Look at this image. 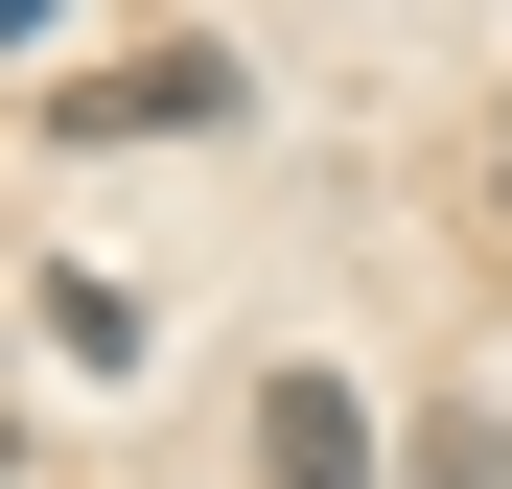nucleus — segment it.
<instances>
[{
  "label": "nucleus",
  "instance_id": "obj_1",
  "mask_svg": "<svg viewBox=\"0 0 512 489\" xmlns=\"http://www.w3.org/2000/svg\"><path fill=\"white\" fill-rule=\"evenodd\" d=\"M256 489H373V396L350 373H256Z\"/></svg>",
  "mask_w": 512,
  "mask_h": 489
},
{
  "label": "nucleus",
  "instance_id": "obj_2",
  "mask_svg": "<svg viewBox=\"0 0 512 489\" xmlns=\"http://www.w3.org/2000/svg\"><path fill=\"white\" fill-rule=\"evenodd\" d=\"M117 117L187 140V117H233V70H210V47H163V70H70V140H117Z\"/></svg>",
  "mask_w": 512,
  "mask_h": 489
},
{
  "label": "nucleus",
  "instance_id": "obj_3",
  "mask_svg": "<svg viewBox=\"0 0 512 489\" xmlns=\"http://www.w3.org/2000/svg\"><path fill=\"white\" fill-rule=\"evenodd\" d=\"M419 489H512V396H466V420H419Z\"/></svg>",
  "mask_w": 512,
  "mask_h": 489
},
{
  "label": "nucleus",
  "instance_id": "obj_4",
  "mask_svg": "<svg viewBox=\"0 0 512 489\" xmlns=\"http://www.w3.org/2000/svg\"><path fill=\"white\" fill-rule=\"evenodd\" d=\"M489 233H512V94H489Z\"/></svg>",
  "mask_w": 512,
  "mask_h": 489
}]
</instances>
